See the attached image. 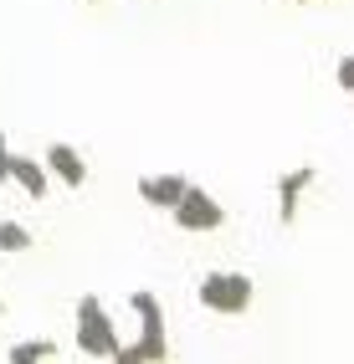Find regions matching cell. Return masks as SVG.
<instances>
[{"mask_svg":"<svg viewBox=\"0 0 354 364\" xmlns=\"http://www.w3.org/2000/svg\"><path fill=\"white\" fill-rule=\"evenodd\" d=\"M11 164H16V149H11V139L0 134V185L11 180Z\"/></svg>","mask_w":354,"mask_h":364,"instance_id":"13","label":"cell"},{"mask_svg":"<svg viewBox=\"0 0 354 364\" xmlns=\"http://www.w3.org/2000/svg\"><path fill=\"white\" fill-rule=\"evenodd\" d=\"M170 215H175L180 231H221L226 226V210H221V200L210 196L205 185H191V196H185Z\"/></svg>","mask_w":354,"mask_h":364,"instance_id":"4","label":"cell"},{"mask_svg":"<svg viewBox=\"0 0 354 364\" xmlns=\"http://www.w3.org/2000/svg\"><path fill=\"white\" fill-rule=\"evenodd\" d=\"M252 293H257L252 277H247V272H231V267H216V272H205L200 287H195L200 308L221 313V318H242V313L252 308Z\"/></svg>","mask_w":354,"mask_h":364,"instance_id":"2","label":"cell"},{"mask_svg":"<svg viewBox=\"0 0 354 364\" xmlns=\"http://www.w3.org/2000/svg\"><path fill=\"white\" fill-rule=\"evenodd\" d=\"M52 354H57V344H52V338H21V344H11L6 364H46Z\"/></svg>","mask_w":354,"mask_h":364,"instance_id":"9","label":"cell"},{"mask_svg":"<svg viewBox=\"0 0 354 364\" xmlns=\"http://www.w3.org/2000/svg\"><path fill=\"white\" fill-rule=\"evenodd\" d=\"M11 185H16V190H26L31 200H46V190H52L57 180H52V169H46V159L16 154V164H11Z\"/></svg>","mask_w":354,"mask_h":364,"instance_id":"8","label":"cell"},{"mask_svg":"<svg viewBox=\"0 0 354 364\" xmlns=\"http://www.w3.org/2000/svg\"><path fill=\"white\" fill-rule=\"evenodd\" d=\"M46 169H52V180L67 185V190H82L87 185V159L73 149V144H46Z\"/></svg>","mask_w":354,"mask_h":364,"instance_id":"6","label":"cell"},{"mask_svg":"<svg viewBox=\"0 0 354 364\" xmlns=\"http://www.w3.org/2000/svg\"><path fill=\"white\" fill-rule=\"evenodd\" d=\"M73 344H77L87 359H103V364L124 349V338H118V328H113V313L92 298V293H82L77 308H73Z\"/></svg>","mask_w":354,"mask_h":364,"instance_id":"1","label":"cell"},{"mask_svg":"<svg viewBox=\"0 0 354 364\" xmlns=\"http://www.w3.org/2000/svg\"><path fill=\"white\" fill-rule=\"evenodd\" d=\"M108 364H149V354H144V344H139V338H134V344H124V349H118Z\"/></svg>","mask_w":354,"mask_h":364,"instance_id":"11","label":"cell"},{"mask_svg":"<svg viewBox=\"0 0 354 364\" xmlns=\"http://www.w3.org/2000/svg\"><path fill=\"white\" fill-rule=\"evenodd\" d=\"M334 82H339L344 92H354V57H339V67H334Z\"/></svg>","mask_w":354,"mask_h":364,"instance_id":"12","label":"cell"},{"mask_svg":"<svg viewBox=\"0 0 354 364\" xmlns=\"http://www.w3.org/2000/svg\"><path fill=\"white\" fill-rule=\"evenodd\" d=\"M92 6H98V0H92Z\"/></svg>","mask_w":354,"mask_h":364,"instance_id":"15","label":"cell"},{"mask_svg":"<svg viewBox=\"0 0 354 364\" xmlns=\"http://www.w3.org/2000/svg\"><path fill=\"white\" fill-rule=\"evenodd\" d=\"M129 308L139 318V344H144L149 364H164V359H170V338H164V308H159V298L149 293V287H139V293H129Z\"/></svg>","mask_w":354,"mask_h":364,"instance_id":"3","label":"cell"},{"mask_svg":"<svg viewBox=\"0 0 354 364\" xmlns=\"http://www.w3.org/2000/svg\"><path fill=\"white\" fill-rule=\"evenodd\" d=\"M185 196H191V180L185 175H144L139 180V200L154 205V210H175Z\"/></svg>","mask_w":354,"mask_h":364,"instance_id":"7","label":"cell"},{"mask_svg":"<svg viewBox=\"0 0 354 364\" xmlns=\"http://www.w3.org/2000/svg\"><path fill=\"white\" fill-rule=\"evenodd\" d=\"M313 180H318L313 164H298V169H288V175H277V221L282 226L298 221V205H303V196H309Z\"/></svg>","mask_w":354,"mask_h":364,"instance_id":"5","label":"cell"},{"mask_svg":"<svg viewBox=\"0 0 354 364\" xmlns=\"http://www.w3.org/2000/svg\"><path fill=\"white\" fill-rule=\"evenodd\" d=\"M0 318H6V298H0Z\"/></svg>","mask_w":354,"mask_h":364,"instance_id":"14","label":"cell"},{"mask_svg":"<svg viewBox=\"0 0 354 364\" xmlns=\"http://www.w3.org/2000/svg\"><path fill=\"white\" fill-rule=\"evenodd\" d=\"M0 252H6V257L31 252V226H21V221H0Z\"/></svg>","mask_w":354,"mask_h":364,"instance_id":"10","label":"cell"}]
</instances>
